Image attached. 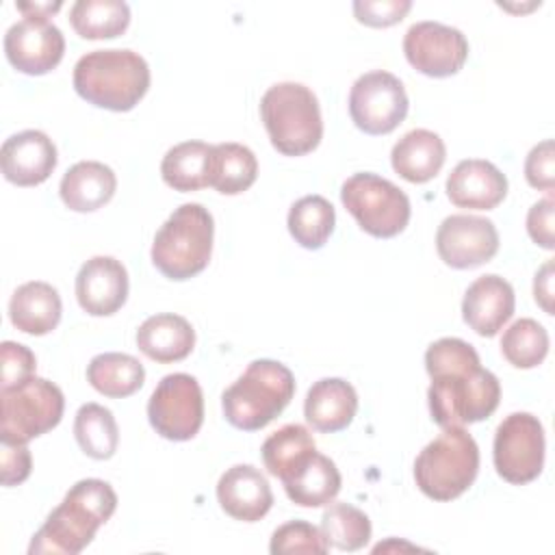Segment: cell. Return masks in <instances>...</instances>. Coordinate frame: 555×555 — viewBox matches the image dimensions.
I'll return each mask as SVG.
<instances>
[{
  "instance_id": "6da1fadb",
  "label": "cell",
  "mask_w": 555,
  "mask_h": 555,
  "mask_svg": "<svg viewBox=\"0 0 555 555\" xmlns=\"http://www.w3.org/2000/svg\"><path fill=\"white\" fill-rule=\"evenodd\" d=\"M425 369L431 377L429 412L442 429L479 423L499 408L501 384L494 373L481 369L475 347L466 340L447 336L431 343Z\"/></svg>"
},
{
  "instance_id": "7a4b0ae2",
  "label": "cell",
  "mask_w": 555,
  "mask_h": 555,
  "mask_svg": "<svg viewBox=\"0 0 555 555\" xmlns=\"http://www.w3.org/2000/svg\"><path fill=\"white\" fill-rule=\"evenodd\" d=\"M117 494L104 479L76 481L61 505L50 512L41 529L33 535L28 553L76 555L95 535V531L113 516Z\"/></svg>"
},
{
  "instance_id": "3957f363",
  "label": "cell",
  "mask_w": 555,
  "mask_h": 555,
  "mask_svg": "<svg viewBox=\"0 0 555 555\" xmlns=\"http://www.w3.org/2000/svg\"><path fill=\"white\" fill-rule=\"evenodd\" d=\"M74 89L93 106L126 113L150 89V67L132 50H93L74 65Z\"/></svg>"
},
{
  "instance_id": "277c9868",
  "label": "cell",
  "mask_w": 555,
  "mask_h": 555,
  "mask_svg": "<svg viewBox=\"0 0 555 555\" xmlns=\"http://www.w3.org/2000/svg\"><path fill=\"white\" fill-rule=\"evenodd\" d=\"M295 395V377L275 360H254L243 375L225 388L221 408L225 421L243 431L267 427L284 412Z\"/></svg>"
},
{
  "instance_id": "5b68a950",
  "label": "cell",
  "mask_w": 555,
  "mask_h": 555,
  "mask_svg": "<svg viewBox=\"0 0 555 555\" xmlns=\"http://www.w3.org/2000/svg\"><path fill=\"white\" fill-rule=\"evenodd\" d=\"M212 215L202 204L178 206L154 236V267L176 282L202 273L212 254Z\"/></svg>"
},
{
  "instance_id": "8992f818",
  "label": "cell",
  "mask_w": 555,
  "mask_h": 555,
  "mask_svg": "<svg viewBox=\"0 0 555 555\" xmlns=\"http://www.w3.org/2000/svg\"><path fill=\"white\" fill-rule=\"evenodd\" d=\"M260 117L271 145L284 156L312 152L323 137L317 95L301 82H278L260 100Z\"/></svg>"
},
{
  "instance_id": "52a82bcc",
  "label": "cell",
  "mask_w": 555,
  "mask_h": 555,
  "mask_svg": "<svg viewBox=\"0 0 555 555\" xmlns=\"http://www.w3.org/2000/svg\"><path fill=\"white\" fill-rule=\"evenodd\" d=\"M479 473V447L464 427H449L414 460V481L434 501L464 494Z\"/></svg>"
},
{
  "instance_id": "ba28073f",
  "label": "cell",
  "mask_w": 555,
  "mask_h": 555,
  "mask_svg": "<svg viewBox=\"0 0 555 555\" xmlns=\"http://www.w3.org/2000/svg\"><path fill=\"white\" fill-rule=\"evenodd\" d=\"M0 440L26 444L61 423L65 399L56 384L28 377L15 386L0 388Z\"/></svg>"
},
{
  "instance_id": "9c48e42d",
  "label": "cell",
  "mask_w": 555,
  "mask_h": 555,
  "mask_svg": "<svg viewBox=\"0 0 555 555\" xmlns=\"http://www.w3.org/2000/svg\"><path fill=\"white\" fill-rule=\"evenodd\" d=\"M343 206L358 225L377 238H392L405 230L410 221V199L390 180L377 173H353L340 189Z\"/></svg>"
},
{
  "instance_id": "30bf717a",
  "label": "cell",
  "mask_w": 555,
  "mask_h": 555,
  "mask_svg": "<svg viewBox=\"0 0 555 555\" xmlns=\"http://www.w3.org/2000/svg\"><path fill=\"white\" fill-rule=\"evenodd\" d=\"M544 447V427L538 416L514 412L496 427L492 444L494 468L514 486L529 483L542 473Z\"/></svg>"
},
{
  "instance_id": "8fae6325",
  "label": "cell",
  "mask_w": 555,
  "mask_h": 555,
  "mask_svg": "<svg viewBox=\"0 0 555 555\" xmlns=\"http://www.w3.org/2000/svg\"><path fill=\"white\" fill-rule=\"evenodd\" d=\"M150 425L167 440H191L204 423V395L189 373L165 375L147 401Z\"/></svg>"
},
{
  "instance_id": "7c38bea8",
  "label": "cell",
  "mask_w": 555,
  "mask_h": 555,
  "mask_svg": "<svg viewBox=\"0 0 555 555\" xmlns=\"http://www.w3.org/2000/svg\"><path fill=\"white\" fill-rule=\"evenodd\" d=\"M408 93L401 80L384 69L362 74L349 91L351 121L366 134H388L408 115Z\"/></svg>"
},
{
  "instance_id": "4fadbf2b",
  "label": "cell",
  "mask_w": 555,
  "mask_h": 555,
  "mask_svg": "<svg viewBox=\"0 0 555 555\" xmlns=\"http://www.w3.org/2000/svg\"><path fill=\"white\" fill-rule=\"evenodd\" d=\"M408 63L431 78L457 74L468 59V41L462 30L440 22H416L403 37Z\"/></svg>"
},
{
  "instance_id": "5bb4252c",
  "label": "cell",
  "mask_w": 555,
  "mask_h": 555,
  "mask_svg": "<svg viewBox=\"0 0 555 555\" xmlns=\"http://www.w3.org/2000/svg\"><path fill=\"white\" fill-rule=\"evenodd\" d=\"M436 249L444 264L453 269H475L499 251L494 223L477 215H451L436 232Z\"/></svg>"
},
{
  "instance_id": "9a60e30c",
  "label": "cell",
  "mask_w": 555,
  "mask_h": 555,
  "mask_svg": "<svg viewBox=\"0 0 555 555\" xmlns=\"http://www.w3.org/2000/svg\"><path fill=\"white\" fill-rule=\"evenodd\" d=\"M65 52V37L48 17H24L4 35V54L9 63L28 76L52 72Z\"/></svg>"
},
{
  "instance_id": "2e32d148",
  "label": "cell",
  "mask_w": 555,
  "mask_h": 555,
  "mask_svg": "<svg viewBox=\"0 0 555 555\" xmlns=\"http://www.w3.org/2000/svg\"><path fill=\"white\" fill-rule=\"evenodd\" d=\"M76 299L91 317L115 314L128 299V271L113 256L89 258L76 275Z\"/></svg>"
},
{
  "instance_id": "e0dca14e",
  "label": "cell",
  "mask_w": 555,
  "mask_h": 555,
  "mask_svg": "<svg viewBox=\"0 0 555 555\" xmlns=\"http://www.w3.org/2000/svg\"><path fill=\"white\" fill-rule=\"evenodd\" d=\"M56 147L41 130H22L2 143L0 165L9 182L17 186H37L46 182L56 167Z\"/></svg>"
},
{
  "instance_id": "ac0fdd59",
  "label": "cell",
  "mask_w": 555,
  "mask_h": 555,
  "mask_svg": "<svg viewBox=\"0 0 555 555\" xmlns=\"http://www.w3.org/2000/svg\"><path fill=\"white\" fill-rule=\"evenodd\" d=\"M514 306L516 297L512 284L496 273H486L466 288L462 317L479 336L492 338L512 319Z\"/></svg>"
},
{
  "instance_id": "d6986e66",
  "label": "cell",
  "mask_w": 555,
  "mask_h": 555,
  "mask_svg": "<svg viewBox=\"0 0 555 555\" xmlns=\"http://www.w3.org/2000/svg\"><path fill=\"white\" fill-rule=\"evenodd\" d=\"M447 195L457 208L492 210L507 195V178L490 160H460L447 178Z\"/></svg>"
},
{
  "instance_id": "ffe728a7",
  "label": "cell",
  "mask_w": 555,
  "mask_h": 555,
  "mask_svg": "<svg viewBox=\"0 0 555 555\" xmlns=\"http://www.w3.org/2000/svg\"><path fill=\"white\" fill-rule=\"evenodd\" d=\"M217 501L234 520L256 522L273 505V492L267 477L251 464L228 468L217 483Z\"/></svg>"
},
{
  "instance_id": "44dd1931",
  "label": "cell",
  "mask_w": 555,
  "mask_h": 555,
  "mask_svg": "<svg viewBox=\"0 0 555 555\" xmlns=\"http://www.w3.org/2000/svg\"><path fill=\"white\" fill-rule=\"evenodd\" d=\"M286 496L301 507H321L340 492V473L336 464L317 449L304 455L282 479Z\"/></svg>"
},
{
  "instance_id": "7402d4cb",
  "label": "cell",
  "mask_w": 555,
  "mask_h": 555,
  "mask_svg": "<svg viewBox=\"0 0 555 555\" xmlns=\"http://www.w3.org/2000/svg\"><path fill=\"white\" fill-rule=\"evenodd\" d=\"M358 412L356 388L340 377H323L314 382L306 395L304 416L312 429L334 434L345 429Z\"/></svg>"
},
{
  "instance_id": "603a6c76",
  "label": "cell",
  "mask_w": 555,
  "mask_h": 555,
  "mask_svg": "<svg viewBox=\"0 0 555 555\" xmlns=\"http://www.w3.org/2000/svg\"><path fill=\"white\" fill-rule=\"evenodd\" d=\"M137 347L154 362H180L195 347V330L180 314H152L137 330Z\"/></svg>"
},
{
  "instance_id": "cb8c5ba5",
  "label": "cell",
  "mask_w": 555,
  "mask_h": 555,
  "mask_svg": "<svg viewBox=\"0 0 555 555\" xmlns=\"http://www.w3.org/2000/svg\"><path fill=\"white\" fill-rule=\"evenodd\" d=\"M115 171L100 160H80L72 165L59 184L63 204L74 212H93L115 195Z\"/></svg>"
},
{
  "instance_id": "d4e9b609",
  "label": "cell",
  "mask_w": 555,
  "mask_h": 555,
  "mask_svg": "<svg viewBox=\"0 0 555 555\" xmlns=\"http://www.w3.org/2000/svg\"><path fill=\"white\" fill-rule=\"evenodd\" d=\"M447 147L444 141L427 130V128H414L405 132L390 152L392 169L408 182L423 184L436 178L444 165Z\"/></svg>"
},
{
  "instance_id": "484cf974",
  "label": "cell",
  "mask_w": 555,
  "mask_h": 555,
  "mask_svg": "<svg viewBox=\"0 0 555 555\" xmlns=\"http://www.w3.org/2000/svg\"><path fill=\"white\" fill-rule=\"evenodd\" d=\"M61 297L59 291L41 280L26 282L15 288L9 301L11 323L30 336L50 334L61 321Z\"/></svg>"
},
{
  "instance_id": "4316f807",
  "label": "cell",
  "mask_w": 555,
  "mask_h": 555,
  "mask_svg": "<svg viewBox=\"0 0 555 555\" xmlns=\"http://www.w3.org/2000/svg\"><path fill=\"white\" fill-rule=\"evenodd\" d=\"M87 382L104 397L124 399L143 386L145 369L130 353L106 351L91 358L87 366Z\"/></svg>"
},
{
  "instance_id": "83f0119b",
  "label": "cell",
  "mask_w": 555,
  "mask_h": 555,
  "mask_svg": "<svg viewBox=\"0 0 555 555\" xmlns=\"http://www.w3.org/2000/svg\"><path fill=\"white\" fill-rule=\"evenodd\" d=\"M212 145L204 141H184L167 150L160 163V176L167 186L180 193L208 186Z\"/></svg>"
},
{
  "instance_id": "f1b7e54d",
  "label": "cell",
  "mask_w": 555,
  "mask_h": 555,
  "mask_svg": "<svg viewBox=\"0 0 555 555\" xmlns=\"http://www.w3.org/2000/svg\"><path fill=\"white\" fill-rule=\"evenodd\" d=\"M258 176V160L254 152L243 143H217L212 145L208 186L223 195H238L247 191Z\"/></svg>"
},
{
  "instance_id": "f546056e",
  "label": "cell",
  "mask_w": 555,
  "mask_h": 555,
  "mask_svg": "<svg viewBox=\"0 0 555 555\" xmlns=\"http://www.w3.org/2000/svg\"><path fill=\"white\" fill-rule=\"evenodd\" d=\"M72 28L82 39H113L130 24V7L124 0H78L69 9Z\"/></svg>"
},
{
  "instance_id": "4dcf8cb0",
  "label": "cell",
  "mask_w": 555,
  "mask_h": 555,
  "mask_svg": "<svg viewBox=\"0 0 555 555\" xmlns=\"http://www.w3.org/2000/svg\"><path fill=\"white\" fill-rule=\"evenodd\" d=\"M288 232L306 249H321L334 232L336 212L323 195H306L288 210Z\"/></svg>"
},
{
  "instance_id": "1f68e13d",
  "label": "cell",
  "mask_w": 555,
  "mask_h": 555,
  "mask_svg": "<svg viewBox=\"0 0 555 555\" xmlns=\"http://www.w3.org/2000/svg\"><path fill=\"white\" fill-rule=\"evenodd\" d=\"M74 436L82 453L93 460H108L119 444V429L113 412L100 403H85L76 412Z\"/></svg>"
},
{
  "instance_id": "d6a6232c",
  "label": "cell",
  "mask_w": 555,
  "mask_h": 555,
  "mask_svg": "<svg viewBox=\"0 0 555 555\" xmlns=\"http://www.w3.org/2000/svg\"><path fill=\"white\" fill-rule=\"evenodd\" d=\"M321 533L338 551H360L371 540V520L351 503H332L323 512Z\"/></svg>"
},
{
  "instance_id": "836d02e7",
  "label": "cell",
  "mask_w": 555,
  "mask_h": 555,
  "mask_svg": "<svg viewBox=\"0 0 555 555\" xmlns=\"http://www.w3.org/2000/svg\"><path fill=\"white\" fill-rule=\"evenodd\" d=\"M314 438L312 434L299 425V423H291L280 427L278 431H273L264 444H262V462L264 468L282 479L304 455H308L310 451H314Z\"/></svg>"
},
{
  "instance_id": "e575fe53",
  "label": "cell",
  "mask_w": 555,
  "mask_h": 555,
  "mask_svg": "<svg viewBox=\"0 0 555 555\" xmlns=\"http://www.w3.org/2000/svg\"><path fill=\"white\" fill-rule=\"evenodd\" d=\"M501 353L516 369H533L548 353V334L535 319H518L503 332Z\"/></svg>"
},
{
  "instance_id": "d590c367",
  "label": "cell",
  "mask_w": 555,
  "mask_h": 555,
  "mask_svg": "<svg viewBox=\"0 0 555 555\" xmlns=\"http://www.w3.org/2000/svg\"><path fill=\"white\" fill-rule=\"evenodd\" d=\"M330 544L321 529L306 520H291L278 527L271 535L269 551L273 555H286V553H327Z\"/></svg>"
},
{
  "instance_id": "8d00e7d4",
  "label": "cell",
  "mask_w": 555,
  "mask_h": 555,
  "mask_svg": "<svg viewBox=\"0 0 555 555\" xmlns=\"http://www.w3.org/2000/svg\"><path fill=\"white\" fill-rule=\"evenodd\" d=\"M412 9L410 0H358L353 2V13L360 24L373 28H386L405 17Z\"/></svg>"
},
{
  "instance_id": "74e56055",
  "label": "cell",
  "mask_w": 555,
  "mask_h": 555,
  "mask_svg": "<svg viewBox=\"0 0 555 555\" xmlns=\"http://www.w3.org/2000/svg\"><path fill=\"white\" fill-rule=\"evenodd\" d=\"M0 358H2V377H0L2 384H0V388L15 386V384L35 375L37 360H35V353L26 345L4 340L0 345Z\"/></svg>"
},
{
  "instance_id": "f35d334b",
  "label": "cell",
  "mask_w": 555,
  "mask_h": 555,
  "mask_svg": "<svg viewBox=\"0 0 555 555\" xmlns=\"http://www.w3.org/2000/svg\"><path fill=\"white\" fill-rule=\"evenodd\" d=\"M525 178L533 189L540 191H553L555 186V152H553V141L544 139L531 152L527 154L525 160Z\"/></svg>"
},
{
  "instance_id": "ab89813d",
  "label": "cell",
  "mask_w": 555,
  "mask_h": 555,
  "mask_svg": "<svg viewBox=\"0 0 555 555\" xmlns=\"http://www.w3.org/2000/svg\"><path fill=\"white\" fill-rule=\"evenodd\" d=\"M30 451L26 444L2 442L0 440V468H2V486H17L30 475Z\"/></svg>"
},
{
  "instance_id": "60d3db41",
  "label": "cell",
  "mask_w": 555,
  "mask_h": 555,
  "mask_svg": "<svg viewBox=\"0 0 555 555\" xmlns=\"http://www.w3.org/2000/svg\"><path fill=\"white\" fill-rule=\"evenodd\" d=\"M553 197H544L540 202H535L529 212H527V232L531 236V241L544 249H553L555 247V238H553Z\"/></svg>"
},
{
  "instance_id": "b9f144b4",
  "label": "cell",
  "mask_w": 555,
  "mask_h": 555,
  "mask_svg": "<svg viewBox=\"0 0 555 555\" xmlns=\"http://www.w3.org/2000/svg\"><path fill=\"white\" fill-rule=\"evenodd\" d=\"M533 297L546 314H553V260H546L533 280Z\"/></svg>"
},
{
  "instance_id": "7bdbcfd3",
  "label": "cell",
  "mask_w": 555,
  "mask_h": 555,
  "mask_svg": "<svg viewBox=\"0 0 555 555\" xmlns=\"http://www.w3.org/2000/svg\"><path fill=\"white\" fill-rule=\"evenodd\" d=\"M17 11L24 13V17H50V13L59 11L61 9V2H46V4H33V2H20L15 4Z\"/></svg>"
}]
</instances>
